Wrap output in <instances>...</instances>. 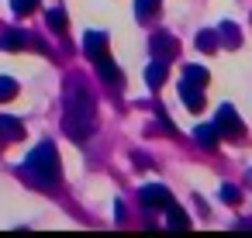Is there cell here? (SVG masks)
Listing matches in <instances>:
<instances>
[{"label": "cell", "instance_id": "cell-1", "mask_svg": "<svg viewBox=\"0 0 252 238\" xmlns=\"http://www.w3.org/2000/svg\"><path fill=\"white\" fill-rule=\"evenodd\" d=\"M63 131L73 138V142H83V138H90V131H94V124H97V118H94V97H90V90L83 87V80L80 76H73L69 80V87H66V97H63Z\"/></svg>", "mask_w": 252, "mask_h": 238}, {"label": "cell", "instance_id": "cell-2", "mask_svg": "<svg viewBox=\"0 0 252 238\" xmlns=\"http://www.w3.org/2000/svg\"><path fill=\"white\" fill-rule=\"evenodd\" d=\"M25 176L38 186H56L63 169H59V155H56V145L52 142H42L35 145V152H28L25 159Z\"/></svg>", "mask_w": 252, "mask_h": 238}, {"label": "cell", "instance_id": "cell-3", "mask_svg": "<svg viewBox=\"0 0 252 238\" xmlns=\"http://www.w3.org/2000/svg\"><path fill=\"white\" fill-rule=\"evenodd\" d=\"M214 128H218L221 138H231V142H242V138H245V124L238 121V111H235L231 104H221V107H218Z\"/></svg>", "mask_w": 252, "mask_h": 238}, {"label": "cell", "instance_id": "cell-4", "mask_svg": "<svg viewBox=\"0 0 252 238\" xmlns=\"http://www.w3.org/2000/svg\"><path fill=\"white\" fill-rule=\"evenodd\" d=\"M149 49H152V59H159V62H173L176 59V52H180V42L169 35V31H156L152 38H149Z\"/></svg>", "mask_w": 252, "mask_h": 238}, {"label": "cell", "instance_id": "cell-5", "mask_svg": "<svg viewBox=\"0 0 252 238\" xmlns=\"http://www.w3.org/2000/svg\"><path fill=\"white\" fill-rule=\"evenodd\" d=\"M32 45H35V35L21 31V28H7L0 35V49L4 52H21V49H32Z\"/></svg>", "mask_w": 252, "mask_h": 238}, {"label": "cell", "instance_id": "cell-6", "mask_svg": "<svg viewBox=\"0 0 252 238\" xmlns=\"http://www.w3.org/2000/svg\"><path fill=\"white\" fill-rule=\"evenodd\" d=\"M138 200H142V207H169V204H173L169 190H166V186H159V183L142 186V190H138Z\"/></svg>", "mask_w": 252, "mask_h": 238}, {"label": "cell", "instance_id": "cell-7", "mask_svg": "<svg viewBox=\"0 0 252 238\" xmlns=\"http://www.w3.org/2000/svg\"><path fill=\"white\" fill-rule=\"evenodd\" d=\"M83 52H87V59H94V62L107 59V35H104V31H87Z\"/></svg>", "mask_w": 252, "mask_h": 238}, {"label": "cell", "instance_id": "cell-8", "mask_svg": "<svg viewBox=\"0 0 252 238\" xmlns=\"http://www.w3.org/2000/svg\"><path fill=\"white\" fill-rule=\"evenodd\" d=\"M180 97L190 111H204V87H193V83L180 80Z\"/></svg>", "mask_w": 252, "mask_h": 238}, {"label": "cell", "instance_id": "cell-9", "mask_svg": "<svg viewBox=\"0 0 252 238\" xmlns=\"http://www.w3.org/2000/svg\"><path fill=\"white\" fill-rule=\"evenodd\" d=\"M94 66H97V73H100V76H104L111 87H121V83H125V73H121V69L111 62V56H107V59H100V62H94Z\"/></svg>", "mask_w": 252, "mask_h": 238}, {"label": "cell", "instance_id": "cell-10", "mask_svg": "<svg viewBox=\"0 0 252 238\" xmlns=\"http://www.w3.org/2000/svg\"><path fill=\"white\" fill-rule=\"evenodd\" d=\"M218 35H221V45H228V49H238V45H242L238 25H231V21H224V25L218 28Z\"/></svg>", "mask_w": 252, "mask_h": 238}, {"label": "cell", "instance_id": "cell-11", "mask_svg": "<svg viewBox=\"0 0 252 238\" xmlns=\"http://www.w3.org/2000/svg\"><path fill=\"white\" fill-rule=\"evenodd\" d=\"M193 138H197V145H204V149H214L221 135H218V128H214V124H200V128L193 131Z\"/></svg>", "mask_w": 252, "mask_h": 238}, {"label": "cell", "instance_id": "cell-12", "mask_svg": "<svg viewBox=\"0 0 252 238\" xmlns=\"http://www.w3.org/2000/svg\"><path fill=\"white\" fill-rule=\"evenodd\" d=\"M166 221H169V228H173V231H187V228H190V217H187L176 204H169V207H166Z\"/></svg>", "mask_w": 252, "mask_h": 238}, {"label": "cell", "instance_id": "cell-13", "mask_svg": "<svg viewBox=\"0 0 252 238\" xmlns=\"http://www.w3.org/2000/svg\"><path fill=\"white\" fill-rule=\"evenodd\" d=\"M45 21H49V31H56V35H63V31H66V25H69V18H66V11H63V7H52V11L45 14Z\"/></svg>", "mask_w": 252, "mask_h": 238}, {"label": "cell", "instance_id": "cell-14", "mask_svg": "<svg viewBox=\"0 0 252 238\" xmlns=\"http://www.w3.org/2000/svg\"><path fill=\"white\" fill-rule=\"evenodd\" d=\"M145 80H149V87H162V80H166V62L152 59L149 69H145Z\"/></svg>", "mask_w": 252, "mask_h": 238}, {"label": "cell", "instance_id": "cell-15", "mask_svg": "<svg viewBox=\"0 0 252 238\" xmlns=\"http://www.w3.org/2000/svg\"><path fill=\"white\" fill-rule=\"evenodd\" d=\"M183 80H187V83H193V87H207L211 73H207L204 66H187V69H183Z\"/></svg>", "mask_w": 252, "mask_h": 238}, {"label": "cell", "instance_id": "cell-16", "mask_svg": "<svg viewBox=\"0 0 252 238\" xmlns=\"http://www.w3.org/2000/svg\"><path fill=\"white\" fill-rule=\"evenodd\" d=\"M156 11H159V0H135V18L138 21H149Z\"/></svg>", "mask_w": 252, "mask_h": 238}, {"label": "cell", "instance_id": "cell-17", "mask_svg": "<svg viewBox=\"0 0 252 238\" xmlns=\"http://www.w3.org/2000/svg\"><path fill=\"white\" fill-rule=\"evenodd\" d=\"M38 4H42V0H11V7H14V14H18V18L35 14V11H38Z\"/></svg>", "mask_w": 252, "mask_h": 238}, {"label": "cell", "instance_id": "cell-18", "mask_svg": "<svg viewBox=\"0 0 252 238\" xmlns=\"http://www.w3.org/2000/svg\"><path fill=\"white\" fill-rule=\"evenodd\" d=\"M14 97H18V80L0 76V104H4V100H14Z\"/></svg>", "mask_w": 252, "mask_h": 238}, {"label": "cell", "instance_id": "cell-19", "mask_svg": "<svg viewBox=\"0 0 252 238\" xmlns=\"http://www.w3.org/2000/svg\"><path fill=\"white\" fill-rule=\"evenodd\" d=\"M0 135H11L18 142V138H25V128L18 121H11V118H0Z\"/></svg>", "mask_w": 252, "mask_h": 238}, {"label": "cell", "instance_id": "cell-20", "mask_svg": "<svg viewBox=\"0 0 252 238\" xmlns=\"http://www.w3.org/2000/svg\"><path fill=\"white\" fill-rule=\"evenodd\" d=\"M197 49H200V52H214V49H218V35H214V31H200V35H197Z\"/></svg>", "mask_w": 252, "mask_h": 238}, {"label": "cell", "instance_id": "cell-21", "mask_svg": "<svg viewBox=\"0 0 252 238\" xmlns=\"http://www.w3.org/2000/svg\"><path fill=\"white\" fill-rule=\"evenodd\" d=\"M221 200H224V204H238V200H242V197H238V186H228V183H224V186H221Z\"/></svg>", "mask_w": 252, "mask_h": 238}]
</instances>
